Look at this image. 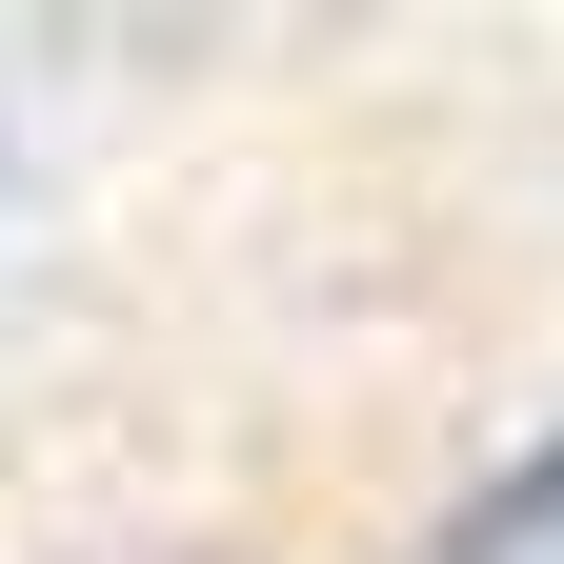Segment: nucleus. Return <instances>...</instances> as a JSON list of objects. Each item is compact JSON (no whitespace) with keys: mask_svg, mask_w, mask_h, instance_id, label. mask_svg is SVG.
I'll return each instance as SVG.
<instances>
[{"mask_svg":"<svg viewBox=\"0 0 564 564\" xmlns=\"http://www.w3.org/2000/svg\"><path fill=\"white\" fill-rule=\"evenodd\" d=\"M423 564H564V444H524V464L484 484V505L423 544Z\"/></svg>","mask_w":564,"mask_h":564,"instance_id":"nucleus-1","label":"nucleus"}]
</instances>
